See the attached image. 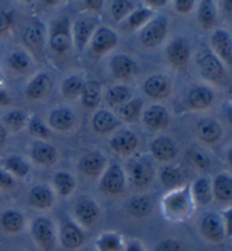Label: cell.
Here are the masks:
<instances>
[{"label": "cell", "instance_id": "6da1fadb", "mask_svg": "<svg viewBox=\"0 0 232 251\" xmlns=\"http://www.w3.org/2000/svg\"><path fill=\"white\" fill-rule=\"evenodd\" d=\"M195 206L189 184L170 190L162 199L164 216L172 222H182L189 219Z\"/></svg>", "mask_w": 232, "mask_h": 251}, {"label": "cell", "instance_id": "7a4b0ae2", "mask_svg": "<svg viewBox=\"0 0 232 251\" xmlns=\"http://www.w3.org/2000/svg\"><path fill=\"white\" fill-rule=\"evenodd\" d=\"M31 233L40 248L44 251H52L56 247L57 238L54 225L47 217H36L31 226Z\"/></svg>", "mask_w": 232, "mask_h": 251}, {"label": "cell", "instance_id": "3957f363", "mask_svg": "<svg viewBox=\"0 0 232 251\" xmlns=\"http://www.w3.org/2000/svg\"><path fill=\"white\" fill-rule=\"evenodd\" d=\"M126 188V176L123 169L118 164L109 165L103 172L100 189L104 195L108 196H119L125 191Z\"/></svg>", "mask_w": 232, "mask_h": 251}, {"label": "cell", "instance_id": "277c9868", "mask_svg": "<svg viewBox=\"0 0 232 251\" xmlns=\"http://www.w3.org/2000/svg\"><path fill=\"white\" fill-rule=\"evenodd\" d=\"M200 230L203 238L211 243L222 242L227 237L222 216L218 213H207L204 215L201 221Z\"/></svg>", "mask_w": 232, "mask_h": 251}, {"label": "cell", "instance_id": "5b68a950", "mask_svg": "<svg viewBox=\"0 0 232 251\" xmlns=\"http://www.w3.org/2000/svg\"><path fill=\"white\" fill-rule=\"evenodd\" d=\"M168 31V21L164 17L159 16L153 18L142 29L139 40L146 48H154L160 44L165 38Z\"/></svg>", "mask_w": 232, "mask_h": 251}, {"label": "cell", "instance_id": "8992f818", "mask_svg": "<svg viewBox=\"0 0 232 251\" xmlns=\"http://www.w3.org/2000/svg\"><path fill=\"white\" fill-rule=\"evenodd\" d=\"M128 169H129L130 181L137 188L147 187L153 182L154 171L152 164L145 158L131 161Z\"/></svg>", "mask_w": 232, "mask_h": 251}, {"label": "cell", "instance_id": "52a82bcc", "mask_svg": "<svg viewBox=\"0 0 232 251\" xmlns=\"http://www.w3.org/2000/svg\"><path fill=\"white\" fill-rule=\"evenodd\" d=\"M167 59L171 66L183 68L188 64L190 58V46L187 40L177 38L172 40L167 47Z\"/></svg>", "mask_w": 232, "mask_h": 251}, {"label": "cell", "instance_id": "ba28073f", "mask_svg": "<svg viewBox=\"0 0 232 251\" xmlns=\"http://www.w3.org/2000/svg\"><path fill=\"white\" fill-rule=\"evenodd\" d=\"M197 64L202 75L206 79L219 80L224 77V68L222 62L211 51L206 50L205 52H202L201 56L198 57Z\"/></svg>", "mask_w": 232, "mask_h": 251}, {"label": "cell", "instance_id": "9c48e42d", "mask_svg": "<svg viewBox=\"0 0 232 251\" xmlns=\"http://www.w3.org/2000/svg\"><path fill=\"white\" fill-rule=\"evenodd\" d=\"M118 43V36L112 29L109 27H99L93 33L91 40V50L95 54L108 53L113 48H116Z\"/></svg>", "mask_w": 232, "mask_h": 251}, {"label": "cell", "instance_id": "30bf717a", "mask_svg": "<svg viewBox=\"0 0 232 251\" xmlns=\"http://www.w3.org/2000/svg\"><path fill=\"white\" fill-rule=\"evenodd\" d=\"M74 215L77 222L85 227H91L98 222L100 217V208L97 202L91 199H83L74 208Z\"/></svg>", "mask_w": 232, "mask_h": 251}, {"label": "cell", "instance_id": "8fae6325", "mask_svg": "<svg viewBox=\"0 0 232 251\" xmlns=\"http://www.w3.org/2000/svg\"><path fill=\"white\" fill-rule=\"evenodd\" d=\"M60 242L65 249H78L85 242V235L78 225L74 222H66L60 230Z\"/></svg>", "mask_w": 232, "mask_h": 251}, {"label": "cell", "instance_id": "7c38bea8", "mask_svg": "<svg viewBox=\"0 0 232 251\" xmlns=\"http://www.w3.org/2000/svg\"><path fill=\"white\" fill-rule=\"evenodd\" d=\"M138 145V138L130 130H121L113 135L110 140V147L113 152L121 155L131 154Z\"/></svg>", "mask_w": 232, "mask_h": 251}, {"label": "cell", "instance_id": "4fadbf2b", "mask_svg": "<svg viewBox=\"0 0 232 251\" xmlns=\"http://www.w3.org/2000/svg\"><path fill=\"white\" fill-rule=\"evenodd\" d=\"M144 93L151 99H164L170 94L171 85L167 77L163 75L150 76L144 83Z\"/></svg>", "mask_w": 232, "mask_h": 251}, {"label": "cell", "instance_id": "5bb4252c", "mask_svg": "<svg viewBox=\"0 0 232 251\" xmlns=\"http://www.w3.org/2000/svg\"><path fill=\"white\" fill-rule=\"evenodd\" d=\"M54 201V196L52 190L49 187L38 184L29 190L28 204L33 208L39 210H46L52 207Z\"/></svg>", "mask_w": 232, "mask_h": 251}, {"label": "cell", "instance_id": "9a60e30c", "mask_svg": "<svg viewBox=\"0 0 232 251\" xmlns=\"http://www.w3.org/2000/svg\"><path fill=\"white\" fill-rule=\"evenodd\" d=\"M211 44L215 53L228 65H231L232 44L229 33L226 29H216L211 38Z\"/></svg>", "mask_w": 232, "mask_h": 251}, {"label": "cell", "instance_id": "2e32d148", "mask_svg": "<svg viewBox=\"0 0 232 251\" xmlns=\"http://www.w3.org/2000/svg\"><path fill=\"white\" fill-rule=\"evenodd\" d=\"M151 152L153 157L160 162H169L177 156V150L174 140L169 137H157L151 144Z\"/></svg>", "mask_w": 232, "mask_h": 251}, {"label": "cell", "instance_id": "e0dca14e", "mask_svg": "<svg viewBox=\"0 0 232 251\" xmlns=\"http://www.w3.org/2000/svg\"><path fill=\"white\" fill-rule=\"evenodd\" d=\"M143 121L150 130H160L169 123L168 111L161 105H152L143 113Z\"/></svg>", "mask_w": 232, "mask_h": 251}, {"label": "cell", "instance_id": "ac0fdd59", "mask_svg": "<svg viewBox=\"0 0 232 251\" xmlns=\"http://www.w3.org/2000/svg\"><path fill=\"white\" fill-rule=\"evenodd\" d=\"M112 75L118 79H129L137 73L135 61L127 56H116L110 62Z\"/></svg>", "mask_w": 232, "mask_h": 251}, {"label": "cell", "instance_id": "d6986e66", "mask_svg": "<svg viewBox=\"0 0 232 251\" xmlns=\"http://www.w3.org/2000/svg\"><path fill=\"white\" fill-rule=\"evenodd\" d=\"M154 202L152 198L146 195H138L132 197L127 204V212L135 219H144L153 212Z\"/></svg>", "mask_w": 232, "mask_h": 251}, {"label": "cell", "instance_id": "ffe728a7", "mask_svg": "<svg viewBox=\"0 0 232 251\" xmlns=\"http://www.w3.org/2000/svg\"><path fill=\"white\" fill-rule=\"evenodd\" d=\"M106 158L99 152H92L85 155L80 161L79 168L87 176H99L104 171Z\"/></svg>", "mask_w": 232, "mask_h": 251}, {"label": "cell", "instance_id": "44dd1931", "mask_svg": "<svg viewBox=\"0 0 232 251\" xmlns=\"http://www.w3.org/2000/svg\"><path fill=\"white\" fill-rule=\"evenodd\" d=\"M191 197L195 205L206 206L212 201L213 190L212 184L207 178H200L190 186Z\"/></svg>", "mask_w": 232, "mask_h": 251}, {"label": "cell", "instance_id": "7402d4cb", "mask_svg": "<svg viewBox=\"0 0 232 251\" xmlns=\"http://www.w3.org/2000/svg\"><path fill=\"white\" fill-rule=\"evenodd\" d=\"M214 94L209 88L205 86H196L189 91L187 95V103L190 108L206 109L212 104Z\"/></svg>", "mask_w": 232, "mask_h": 251}, {"label": "cell", "instance_id": "603a6c76", "mask_svg": "<svg viewBox=\"0 0 232 251\" xmlns=\"http://www.w3.org/2000/svg\"><path fill=\"white\" fill-rule=\"evenodd\" d=\"M94 23L87 18H80L74 23L73 26V36L74 43L78 50H83L86 46V42L93 33Z\"/></svg>", "mask_w": 232, "mask_h": 251}, {"label": "cell", "instance_id": "cb8c5ba5", "mask_svg": "<svg viewBox=\"0 0 232 251\" xmlns=\"http://www.w3.org/2000/svg\"><path fill=\"white\" fill-rule=\"evenodd\" d=\"M92 125H93L94 130L99 134H106V132L115 130L120 125V121L113 113L106 110H100L94 114Z\"/></svg>", "mask_w": 232, "mask_h": 251}, {"label": "cell", "instance_id": "d4e9b609", "mask_svg": "<svg viewBox=\"0 0 232 251\" xmlns=\"http://www.w3.org/2000/svg\"><path fill=\"white\" fill-rule=\"evenodd\" d=\"M51 88L49 76L46 74H39L33 78L26 87V97L31 100H39L46 97Z\"/></svg>", "mask_w": 232, "mask_h": 251}, {"label": "cell", "instance_id": "484cf974", "mask_svg": "<svg viewBox=\"0 0 232 251\" xmlns=\"http://www.w3.org/2000/svg\"><path fill=\"white\" fill-rule=\"evenodd\" d=\"M213 197L222 202L232 201V179L229 175L222 173L215 176L212 184Z\"/></svg>", "mask_w": 232, "mask_h": 251}, {"label": "cell", "instance_id": "4316f807", "mask_svg": "<svg viewBox=\"0 0 232 251\" xmlns=\"http://www.w3.org/2000/svg\"><path fill=\"white\" fill-rule=\"evenodd\" d=\"M32 156L36 163L44 167H49L52 165L57 160V152L53 146L49 144L38 142L34 144L32 149Z\"/></svg>", "mask_w": 232, "mask_h": 251}, {"label": "cell", "instance_id": "83f0119b", "mask_svg": "<svg viewBox=\"0 0 232 251\" xmlns=\"http://www.w3.org/2000/svg\"><path fill=\"white\" fill-rule=\"evenodd\" d=\"M75 124V116L68 109H57L50 113L49 125L58 131H66Z\"/></svg>", "mask_w": 232, "mask_h": 251}, {"label": "cell", "instance_id": "f1b7e54d", "mask_svg": "<svg viewBox=\"0 0 232 251\" xmlns=\"http://www.w3.org/2000/svg\"><path fill=\"white\" fill-rule=\"evenodd\" d=\"M125 242L121 235L116 232H105L95 241L98 251H124Z\"/></svg>", "mask_w": 232, "mask_h": 251}, {"label": "cell", "instance_id": "f546056e", "mask_svg": "<svg viewBox=\"0 0 232 251\" xmlns=\"http://www.w3.org/2000/svg\"><path fill=\"white\" fill-rule=\"evenodd\" d=\"M197 131L200 137L207 144L216 143L222 134L220 125L213 119L201 120L197 126Z\"/></svg>", "mask_w": 232, "mask_h": 251}, {"label": "cell", "instance_id": "4dcf8cb0", "mask_svg": "<svg viewBox=\"0 0 232 251\" xmlns=\"http://www.w3.org/2000/svg\"><path fill=\"white\" fill-rule=\"evenodd\" d=\"M44 36H46V28L43 23L34 22L25 29L24 41L31 49L38 50L43 46Z\"/></svg>", "mask_w": 232, "mask_h": 251}, {"label": "cell", "instance_id": "1f68e13d", "mask_svg": "<svg viewBox=\"0 0 232 251\" xmlns=\"http://www.w3.org/2000/svg\"><path fill=\"white\" fill-rule=\"evenodd\" d=\"M0 225L7 233H18L24 226V217L17 210L8 209L0 217Z\"/></svg>", "mask_w": 232, "mask_h": 251}, {"label": "cell", "instance_id": "d6a6232c", "mask_svg": "<svg viewBox=\"0 0 232 251\" xmlns=\"http://www.w3.org/2000/svg\"><path fill=\"white\" fill-rule=\"evenodd\" d=\"M82 104L85 108H95L101 100V86L95 80H88L83 85L82 93Z\"/></svg>", "mask_w": 232, "mask_h": 251}, {"label": "cell", "instance_id": "836d02e7", "mask_svg": "<svg viewBox=\"0 0 232 251\" xmlns=\"http://www.w3.org/2000/svg\"><path fill=\"white\" fill-rule=\"evenodd\" d=\"M53 186L61 197H68L75 190L76 182L71 173L59 171L53 176Z\"/></svg>", "mask_w": 232, "mask_h": 251}, {"label": "cell", "instance_id": "e575fe53", "mask_svg": "<svg viewBox=\"0 0 232 251\" xmlns=\"http://www.w3.org/2000/svg\"><path fill=\"white\" fill-rule=\"evenodd\" d=\"M50 47L59 53L65 52L71 48V36L68 29L64 25H59L53 29L50 38Z\"/></svg>", "mask_w": 232, "mask_h": 251}, {"label": "cell", "instance_id": "d590c367", "mask_svg": "<svg viewBox=\"0 0 232 251\" xmlns=\"http://www.w3.org/2000/svg\"><path fill=\"white\" fill-rule=\"evenodd\" d=\"M197 18L204 28H212L216 22V9L214 2L211 0H204L201 2L197 12Z\"/></svg>", "mask_w": 232, "mask_h": 251}, {"label": "cell", "instance_id": "8d00e7d4", "mask_svg": "<svg viewBox=\"0 0 232 251\" xmlns=\"http://www.w3.org/2000/svg\"><path fill=\"white\" fill-rule=\"evenodd\" d=\"M131 98V92L125 85H117L110 88L105 94V102L110 106L123 105L127 103Z\"/></svg>", "mask_w": 232, "mask_h": 251}, {"label": "cell", "instance_id": "74e56055", "mask_svg": "<svg viewBox=\"0 0 232 251\" xmlns=\"http://www.w3.org/2000/svg\"><path fill=\"white\" fill-rule=\"evenodd\" d=\"M6 171L9 172L12 176H17V178H25L29 172L28 164L23 158L16 155L8 157L5 163Z\"/></svg>", "mask_w": 232, "mask_h": 251}, {"label": "cell", "instance_id": "f35d334b", "mask_svg": "<svg viewBox=\"0 0 232 251\" xmlns=\"http://www.w3.org/2000/svg\"><path fill=\"white\" fill-rule=\"evenodd\" d=\"M160 180L162 184L168 189H176L181 183V173H180L179 169L169 165V167L161 170Z\"/></svg>", "mask_w": 232, "mask_h": 251}, {"label": "cell", "instance_id": "ab89813d", "mask_svg": "<svg viewBox=\"0 0 232 251\" xmlns=\"http://www.w3.org/2000/svg\"><path fill=\"white\" fill-rule=\"evenodd\" d=\"M143 106V101L142 100H132V101H128L125 103L118 109V114L121 119L126 121H134L137 119V117L141 113Z\"/></svg>", "mask_w": 232, "mask_h": 251}, {"label": "cell", "instance_id": "60d3db41", "mask_svg": "<svg viewBox=\"0 0 232 251\" xmlns=\"http://www.w3.org/2000/svg\"><path fill=\"white\" fill-rule=\"evenodd\" d=\"M83 80L78 76H71L64 80L61 85L62 95L66 99H75L80 95L83 88Z\"/></svg>", "mask_w": 232, "mask_h": 251}, {"label": "cell", "instance_id": "b9f144b4", "mask_svg": "<svg viewBox=\"0 0 232 251\" xmlns=\"http://www.w3.org/2000/svg\"><path fill=\"white\" fill-rule=\"evenodd\" d=\"M134 10V2L128 0H116L111 5V14L115 21H121Z\"/></svg>", "mask_w": 232, "mask_h": 251}, {"label": "cell", "instance_id": "7bdbcfd3", "mask_svg": "<svg viewBox=\"0 0 232 251\" xmlns=\"http://www.w3.org/2000/svg\"><path fill=\"white\" fill-rule=\"evenodd\" d=\"M153 12L147 8H138L136 10H132L131 14L128 17V25L130 28H137L142 26L143 24L149 22V20L152 17Z\"/></svg>", "mask_w": 232, "mask_h": 251}, {"label": "cell", "instance_id": "ee69618b", "mask_svg": "<svg viewBox=\"0 0 232 251\" xmlns=\"http://www.w3.org/2000/svg\"><path fill=\"white\" fill-rule=\"evenodd\" d=\"M10 67L18 72L26 70L29 66V57L24 51H15L8 59Z\"/></svg>", "mask_w": 232, "mask_h": 251}, {"label": "cell", "instance_id": "f6af8a7d", "mask_svg": "<svg viewBox=\"0 0 232 251\" xmlns=\"http://www.w3.org/2000/svg\"><path fill=\"white\" fill-rule=\"evenodd\" d=\"M28 132L29 135L33 136V137L40 138V139H46L49 137L50 131L49 129L46 127L41 120L38 119V118H33L31 123L28 124Z\"/></svg>", "mask_w": 232, "mask_h": 251}, {"label": "cell", "instance_id": "bcb514c9", "mask_svg": "<svg viewBox=\"0 0 232 251\" xmlns=\"http://www.w3.org/2000/svg\"><path fill=\"white\" fill-rule=\"evenodd\" d=\"M3 121L12 130L16 131L23 127L25 121H26V117L21 111H12L6 114L5 118H3Z\"/></svg>", "mask_w": 232, "mask_h": 251}, {"label": "cell", "instance_id": "7dc6e473", "mask_svg": "<svg viewBox=\"0 0 232 251\" xmlns=\"http://www.w3.org/2000/svg\"><path fill=\"white\" fill-rule=\"evenodd\" d=\"M154 251H188L186 246L177 239H164L154 248Z\"/></svg>", "mask_w": 232, "mask_h": 251}, {"label": "cell", "instance_id": "c3c4849f", "mask_svg": "<svg viewBox=\"0 0 232 251\" xmlns=\"http://www.w3.org/2000/svg\"><path fill=\"white\" fill-rule=\"evenodd\" d=\"M189 157L191 162L195 164V167H197L198 169L202 170V171H206V170H208V167H209L208 158L206 157L203 153L200 152V151L193 150L189 153Z\"/></svg>", "mask_w": 232, "mask_h": 251}, {"label": "cell", "instance_id": "681fc988", "mask_svg": "<svg viewBox=\"0 0 232 251\" xmlns=\"http://www.w3.org/2000/svg\"><path fill=\"white\" fill-rule=\"evenodd\" d=\"M15 180L13 176L9 172H7L6 170L0 169V188L2 189H10L15 186Z\"/></svg>", "mask_w": 232, "mask_h": 251}, {"label": "cell", "instance_id": "f907efd6", "mask_svg": "<svg viewBox=\"0 0 232 251\" xmlns=\"http://www.w3.org/2000/svg\"><path fill=\"white\" fill-rule=\"evenodd\" d=\"M194 1L191 0H178L175 2V8L180 14H186L189 13L194 7Z\"/></svg>", "mask_w": 232, "mask_h": 251}, {"label": "cell", "instance_id": "816d5d0a", "mask_svg": "<svg viewBox=\"0 0 232 251\" xmlns=\"http://www.w3.org/2000/svg\"><path fill=\"white\" fill-rule=\"evenodd\" d=\"M222 220L224 223V227H226L227 237H230L231 235V221H232V209L231 207H228L222 212Z\"/></svg>", "mask_w": 232, "mask_h": 251}, {"label": "cell", "instance_id": "f5cc1de1", "mask_svg": "<svg viewBox=\"0 0 232 251\" xmlns=\"http://www.w3.org/2000/svg\"><path fill=\"white\" fill-rule=\"evenodd\" d=\"M124 251H146L144 246L137 240H131V241L125 243Z\"/></svg>", "mask_w": 232, "mask_h": 251}, {"label": "cell", "instance_id": "db71d44e", "mask_svg": "<svg viewBox=\"0 0 232 251\" xmlns=\"http://www.w3.org/2000/svg\"><path fill=\"white\" fill-rule=\"evenodd\" d=\"M10 25V17L9 15L5 12H0V33L7 31V28Z\"/></svg>", "mask_w": 232, "mask_h": 251}, {"label": "cell", "instance_id": "11a10c76", "mask_svg": "<svg viewBox=\"0 0 232 251\" xmlns=\"http://www.w3.org/2000/svg\"><path fill=\"white\" fill-rule=\"evenodd\" d=\"M85 5H86L87 8H91L93 10H99L102 7L103 2L102 1H91V0H90V1L85 2Z\"/></svg>", "mask_w": 232, "mask_h": 251}, {"label": "cell", "instance_id": "9f6ffc18", "mask_svg": "<svg viewBox=\"0 0 232 251\" xmlns=\"http://www.w3.org/2000/svg\"><path fill=\"white\" fill-rule=\"evenodd\" d=\"M147 3L154 7H163L164 5H167V1L165 0H151V1H147Z\"/></svg>", "mask_w": 232, "mask_h": 251}, {"label": "cell", "instance_id": "6f0895ef", "mask_svg": "<svg viewBox=\"0 0 232 251\" xmlns=\"http://www.w3.org/2000/svg\"><path fill=\"white\" fill-rule=\"evenodd\" d=\"M8 103V97L6 93L0 91V105H6Z\"/></svg>", "mask_w": 232, "mask_h": 251}, {"label": "cell", "instance_id": "680465c9", "mask_svg": "<svg viewBox=\"0 0 232 251\" xmlns=\"http://www.w3.org/2000/svg\"><path fill=\"white\" fill-rule=\"evenodd\" d=\"M6 137H7V132L5 130V128H3L2 126H0V145H1V144H3V142H5Z\"/></svg>", "mask_w": 232, "mask_h": 251}]
</instances>
